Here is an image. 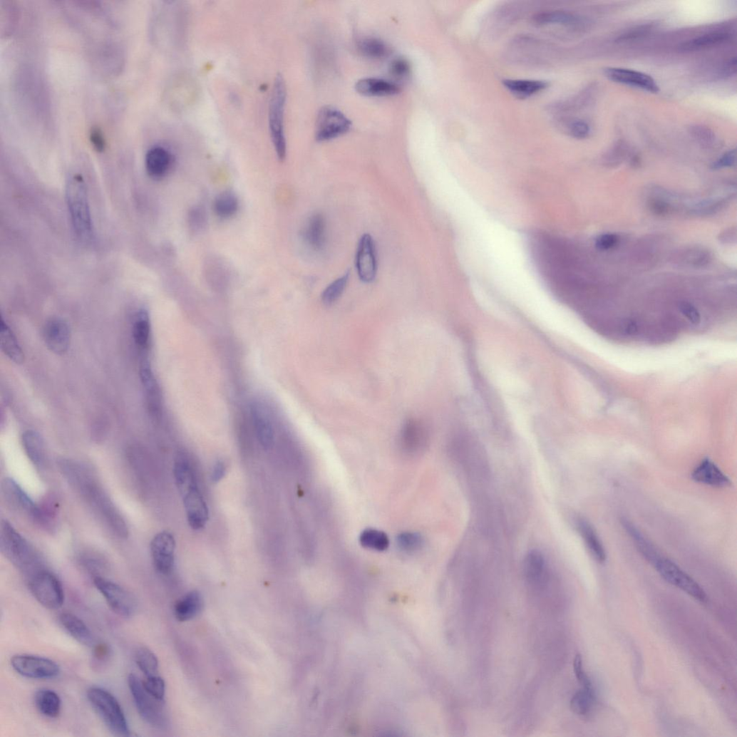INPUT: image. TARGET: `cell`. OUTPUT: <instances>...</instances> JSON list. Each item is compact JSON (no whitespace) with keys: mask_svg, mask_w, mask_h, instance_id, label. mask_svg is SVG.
Segmentation results:
<instances>
[{"mask_svg":"<svg viewBox=\"0 0 737 737\" xmlns=\"http://www.w3.org/2000/svg\"><path fill=\"white\" fill-rule=\"evenodd\" d=\"M60 468L69 484L100 513L112 530L120 537L128 535L127 525L114 503L103 490L92 472L76 462H61Z\"/></svg>","mask_w":737,"mask_h":737,"instance_id":"1","label":"cell"},{"mask_svg":"<svg viewBox=\"0 0 737 737\" xmlns=\"http://www.w3.org/2000/svg\"><path fill=\"white\" fill-rule=\"evenodd\" d=\"M66 197L72 227L83 244L94 239V230L87 186L81 175L70 177L66 182Z\"/></svg>","mask_w":737,"mask_h":737,"instance_id":"2","label":"cell"},{"mask_svg":"<svg viewBox=\"0 0 737 737\" xmlns=\"http://www.w3.org/2000/svg\"><path fill=\"white\" fill-rule=\"evenodd\" d=\"M174 473L188 523L193 530H200L205 527L208 521L209 512L193 470L187 461L180 459L175 464Z\"/></svg>","mask_w":737,"mask_h":737,"instance_id":"3","label":"cell"},{"mask_svg":"<svg viewBox=\"0 0 737 737\" xmlns=\"http://www.w3.org/2000/svg\"><path fill=\"white\" fill-rule=\"evenodd\" d=\"M0 550L14 566L31 577L42 570L33 547L6 520L0 527Z\"/></svg>","mask_w":737,"mask_h":737,"instance_id":"4","label":"cell"},{"mask_svg":"<svg viewBox=\"0 0 737 737\" xmlns=\"http://www.w3.org/2000/svg\"><path fill=\"white\" fill-rule=\"evenodd\" d=\"M89 702L100 715L108 729L115 736H129L127 718L116 698L109 691L98 687L87 693Z\"/></svg>","mask_w":737,"mask_h":737,"instance_id":"5","label":"cell"},{"mask_svg":"<svg viewBox=\"0 0 737 737\" xmlns=\"http://www.w3.org/2000/svg\"><path fill=\"white\" fill-rule=\"evenodd\" d=\"M128 684L140 717L155 728L166 729L170 725V719L164 701H160L147 692L143 682L134 674L128 676Z\"/></svg>","mask_w":737,"mask_h":737,"instance_id":"6","label":"cell"},{"mask_svg":"<svg viewBox=\"0 0 737 737\" xmlns=\"http://www.w3.org/2000/svg\"><path fill=\"white\" fill-rule=\"evenodd\" d=\"M286 100V85L283 78L279 75L274 81L269 100V126L271 138L279 160H284L287 155V142L284 128Z\"/></svg>","mask_w":737,"mask_h":737,"instance_id":"7","label":"cell"},{"mask_svg":"<svg viewBox=\"0 0 737 737\" xmlns=\"http://www.w3.org/2000/svg\"><path fill=\"white\" fill-rule=\"evenodd\" d=\"M651 565L666 582L701 603L707 602L708 597L704 589L674 562L659 555Z\"/></svg>","mask_w":737,"mask_h":737,"instance_id":"8","label":"cell"},{"mask_svg":"<svg viewBox=\"0 0 737 737\" xmlns=\"http://www.w3.org/2000/svg\"><path fill=\"white\" fill-rule=\"evenodd\" d=\"M31 592L36 601L48 609L61 608L64 603V592L61 582L49 571L41 570L31 577Z\"/></svg>","mask_w":737,"mask_h":737,"instance_id":"9","label":"cell"},{"mask_svg":"<svg viewBox=\"0 0 737 737\" xmlns=\"http://www.w3.org/2000/svg\"><path fill=\"white\" fill-rule=\"evenodd\" d=\"M11 664L17 674L31 679H51L60 673V668L54 661L36 655H14Z\"/></svg>","mask_w":737,"mask_h":737,"instance_id":"10","label":"cell"},{"mask_svg":"<svg viewBox=\"0 0 737 737\" xmlns=\"http://www.w3.org/2000/svg\"><path fill=\"white\" fill-rule=\"evenodd\" d=\"M94 584L115 614L124 618L134 614L135 601L123 587L100 576L94 578Z\"/></svg>","mask_w":737,"mask_h":737,"instance_id":"11","label":"cell"},{"mask_svg":"<svg viewBox=\"0 0 737 737\" xmlns=\"http://www.w3.org/2000/svg\"><path fill=\"white\" fill-rule=\"evenodd\" d=\"M351 125V120L339 110L332 106H324L317 115L316 138L319 142L333 140L346 133Z\"/></svg>","mask_w":737,"mask_h":737,"instance_id":"12","label":"cell"},{"mask_svg":"<svg viewBox=\"0 0 737 737\" xmlns=\"http://www.w3.org/2000/svg\"><path fill=\"white\" fill-rule=\"evenodd\" d=\"M510 46L512 58L526 63H546L558 52L545 42L527 37L515 39Z\"/></svg>","mask_w":737,"mask_h":737,"instance_id":"13","label":"cell"},{"mask_svg":"<svg viewBox=\"0 0 737 737\" xmlns=\"http://www.w3.org/2000/svg\"><path fill=\"white\" fill-rule=\"evenodd\" d=\"M356 268L359 278L364 282H371L376 277L378 259L376 244L371 235H364L359 241Z\"/></svg>","mask_w":737,"mask_h":737,"instance_id":"14","label":"cell"},{"mask_svg":"<svg viewBox=\"0 0 737 737\" xmlns=\"http://www.w3.org/2000/svg\"><path fill=\"white\" fill-rule=\"evenodd\" d=\"M176 543L172 534L163 532L151 543V554L156 570L163 574H170L175 565Z\"/></svg>","mask_w":737,"mask_h":737,"instance_id":"15","label":"cell"},{"mask_svg":"<svg viewBox=\"0 0 737 737\" xmlns=\"http://www.w3.org/2000/svg\"><path fill=\"white\" fill-rule=\"evenodd\" d=\"M606 77L610 81L624 85L640 88L652 93L659 91L655 81L641 71L624 68L609 67L604 70Z\"/></svg>","mask_w":737,"mask_h":737,"instance_id":"16","label":"cell"},{"mask_svg":"<svg viewBox=\"0 0 737 737\" xmlns=\"http://www.w3.org/2000/svg\"><path fill=\"white\" fill-rule=\"evenodd\" d=\"M43 337L50 351L58 355L63 354L70 346V328L64 320L53 318L44 326Z\"/></svg>","mask_w":737,"mask_h":737,"instance_id":"17","label":"cell"},{"mask_svg":"<svg viewBox=\"0 0 737 737\" xmlns=\"http://www.w3.org/2000/svg\"><path fill=\"white\" fill-rule=\"evenodd\" d=\"M694 481L713 488H726L731 485L730 479L709 458H705L691 473Z\"/></svg>","mask_w":737,"mask_h":737,"instance_id":"18","label":"cell"},{"mask_svg":"<svg viewBox=\"0 0 737 737\" xmlns=\"http://www.w3.org/2000/svg\"><path fill=\"white\" fill-rule=\"evenodd\" d=\"M173 163L172 155L163 146L153 147L145 155V164L147 173L156 180L166 176Z\"/></svg>","mask_w":737,"mask_h":737,"instance_id":"19","label":"cell"},{"mask_svg":"<svg viewBox=\"0 0 737 737\" xmlns=\"http://www.w3.org/2000/svg\"><path fill=\"white\" fill-rule=\"evenodd\" d=\"M532 24L538 28L559 27L577 29L583 24L582 19L574 14L563 11H550L537 14Z\"/></svg>","mask_w":737,"mask_h":737,"instance_id":"20","label":"cell"},{"mask_svg":"<svg viewBox=\"0 0 737 737\" xmlns=\"http://www.w3.org/2000/svg\"><path fill=\"white\" fill-rule=\"evenodd\" d=\"M576 528L589 553L598 562L604 563L607 559V552L593 525L583 518H578Z\"/></svg>","mask_w":737,"mask_h":737,"instance_id":"21","label":"cell"},{"mask_svg":"<svg viewBox=\"0 0 737 737\" xmlns=\"http://www.w3.org/2000/svg\"><path fill=\"white\" fill-rule=\"evenodd\" d=\"M2 490L7 502L14 508L28 514L32 518L37 504L14 480L6 479Z\"/></svg>","mask_w":737,"mask_h":737,"instance_id":"22","label":"cell"},{"mask_svg":"<svg viewBox=\"0 0 737 737\" xmlns=\"http://www.w3.org/2000/svg\"><path fill=\"white\" fill-rule=\"evenodd\" d=\"M251 412L259 444L265 450H269L273 446L274 438L269 417L266 410L258 403L252 406Z\"/></svg>","mask_w":737,"mask_h":737,"instance_id":"23","label":"cell"},{"mask_svg":"<svg viewBox=\"0 0 737 737\" xmlns=\"http://www.w3.org/2000/svg\"><path fill=\"white\" fill-rule=\"evenodd\" d=\"M358 93L366 97H388L398 94L400 87L391 81L366 78L358 81L355 85Z\"/></svg>","mask_w":737,"mask_h":737,"instance_id":"24","label":"cell"},{"mask_svg":"<svg viewBox=\"0 0 737 737\" xmlns=\"http://www.w3.org/2000/svg\"><path fill=\"white\" fill-rule=\"evenodd\" d=\"M306 244L315 252H321L326 244V223L321 214L313 215L304 232Z\"/></svg>","mask_w":737,"mask_h":737,"instance_id":"25","label":"cell"},{"mask_svg":"<svg viewBox=\"0 0 737 737\" xmlns=\"http://www.w3.org/2000/svg\"><path fill=\"white\" fill-rule=\"evenodd\" d=\"M59 620L64 629L76 641L88 646L94 644L91 631L79 617L70 613H63Z\"/></svg>","mask_w":737,"mask_h":737,"instance_id":"26","label":"cell"},{"mask_svg":"<svg viewBox=\"0 0 737 737\" xmlns=\"http://www.w3.org/2000/svg\"><path fill=\"white\" fill-rule=\"evenodd\" d=\"M24 449L31 463L41 469L46 463V450L41 435L35 431H26L22 436Z\"/></svg>","mask_w":737,"mask_h":737,"instance_id":"27","label":"cell"},{"mask_svg":"<svg viewBox=\"0 0 737 737\" xmlns=\"http://www.w3.org/2000/svg\"><path fill=\"white\" fill-rule=\"evenodd\" d=\"M203 606L202 595L198 592H191L176 603L174 609L175 616L182 622L192 620L202 612Z\"/></svg>","mask_w":737,"mask_h":737,"instance_id":"28","label":"cell"},{"mask_svg":"<svg viewBox=\"0 0 737 737\" xmlns=\"http://www.w3.org/2000/svg\"><path fill=\"white\" fill-rule=\"evenodd\" d=\"M503 86L515 98H529L548 87V83L541 81L512 80L502 81Z\"/></svg>","mask_w":737,"mask_h":737,"instance_id":"29","label":"cell"},{"mask_svg":"<svg viewBox=\"0 0 737 737\" xmlns=\"http://www.w3.org/2000/svg\"><path fill=\"white\" fill-rule=\"evenodd\" d=\"M0 341H1L3 351L11 361L16 364L24 362V351L13 331L3 317L1 321H0Z\"/></svg>","mask_w":737,"mask_h":737,"instance_id":"30","label":"cell"},{"mask_svg":"<svg viewBox=\"0 0 737 737\" xmlns=\"http://www.w3.org/2000/svg\"><path fill=\"white\" fill-rule=\"evenodd\" d=\"M35 704L38 711L46 717L54 718L61 713V700L54 691L38 690L35 695Z\"/></svg>","mask_w":737,"mask_h":737,"instance_id":"31","label":"cell"},{"mask_svg":"<svg viewBox=\"0 0 737 737\" xmlns=\"http://www.w3.org/2000/svg\"><path fill=\"white\" fill-rule=\"evenodd\" d=\"M151 335V323L149 313L141 309L135 315L133 326V337L135 345L140 350H145L149 346Z\"/></svg>","mask_w":737,"mask_h":737,"instance_id":"32","label":"cell"},{"mask_svg":"<svg viewBox=\"0 0 737 737\" xmlns=\"http://www.w3.org/2000/svg\"><path fill=\"white\" fill-rule=\"evenodd\" d=\"M140 378L148 397L150 406L156 409L159 403V390L157 381L152 371L150 361L142 359L140 364Z\"/></svg>","mask_w":737,"mask_h":737,"instance_id":"33","label":"cell"},{"mask_svg":"<svg viewBox=\"0 0 737 737\" xmlns=\"http://www.w3.org/2000/svg\"><path fill=\"white\" fill-rule=\"evenodd\" d=\"M425 437V428L418 421H408L403 429V444L407 449L418 450L422 445Z\"/></svg>","mask_w":737,"mask_h":737,"instance_id":"34","label":"cell"},{"mask_svg":"<svg viewBox=\"0 0 737 737\" xmlns=\"http://www.w3.org/2000/svg\"><path fill=\"white\" fill-rule=\"evenodd\" d=\"M595 701L596 696L594 689L582 687L572 698L570 708L577 715L586 716L592 710Z\"/></svg>","mask_w":737,"mask_h":737,"instance_id":"35","label":"cell"},{"mask_svg":"<svg viewBox=\"0 0 737 737\" xmlns=\"http://www.w3.org/2000/svg\"><path fill=\"white\" fill-rule=\"evenodd\" d=\"M135 660L138 669L145 677L158 676L159 661L150 649L143 646L138 648L135 651Z\"/></svg>","mask_w":737,"mask_h":737,"instance_id":"36","label":"cell"},{"mask_svg":"<svg viewBox=\"0 0 737 737\" xmlns=\"http://www.w3.org/2000/svg\"><path fill=\"white\" fill-rule=\"evenodd\" d=\"M729 34L725 32H714L690 40L681 46L684 51H699L726 41Z\"/></svg>","mask_w":737,"mask_h":737,"instance_id":"37","label":"cell"},{"mask_svg":"<svg viewBox=\"0 0 737 737\" xmlns=\"http://www.w3.org/2000/svg\"><path fill=\"white\" fill-rule=\"evenodd\" d=\"M239 209V200L232 192H226L220 194L215 200L213 210L221 218H230L234 215Z\"/></svg>","mask_w":737,"mask_h":737,"instance_id":"38","label":"cell"},{"mask_svg":"<svg viewBox=\"0 0 737 737\" xmlns=\"http://www.w3.org/2000/svg\"><path fill=\"white\" fill-rule=\"evenodd\" d=\"M546 567L544 555L537 550L528 553L525 560V573L528 580L538 581L543 575Z\"/></svg>","mask_w":737,"mask_h":737,"instance_id":"39","label":"cell"},{"mask_svg":"<svg viewBox=\"0 0 737 737\" xmlns=\"http://www.w3.org/2000/svg\"><path fill=\"white\" fill-rule=\"evenodd\" d=\"M360 53L368 58H382L390 52L389 47L383 41L376 38H365L358 44Z\"/></svg>","mask_w":737,"mask_h":737,"instance_id":"40","label":"cell"},{"mask_svg":"<svg viewBox=\"0 0 737 737\" xmlns=\"http://www.w3.org/2000/svg\"><path fill=\"white\" fill-rule=\"evenodd\" d=\"M361 544L368 549L378 551H384L389 546V540L387 535L381 532L368 530L362 532L360 537Z\"/></svg>","mask_w":737,"mask_h":737,"instance_id":"41","label":"cell"},{"mask_svg":"<svg viewBox=\"0 0 737 737\" xmlns=\"http://www.w3.org/2000/svg\"><path fill=\"white\" fill-rule=\"evenodd\" d=\"M349 276V272L346 273L326 288L322 293V302L324 304L331 305L340 298L346 287Z\"/></svg>","mask_w":737,"mask_h":737,"instance_id":"42","label":"cell"},{"mask_svg":"<svg viewBox=\"0 0 737 737\" xmlns=\"http://www.w3.org/2000/svg\"><path fill=\"white\" fill-rule=\"evenodd\" d=\"M558 123H562V127L565 128L566 132L573 138L577 139H584L588 137L589 133H591V128L589 125L582 120H568L565 118H560Z\"/></svg>","mask_w":737,"mask_h":737,"instance_id":"43","label":"cell"},{"mask_svg":"<svg viewBox=\"0 0 737 737\" xmlns=\"http://www.w3.org/2000/svg\"><path fill=\"white\" fill-rule=\"evenodd\" d=\"M143 682L144 689L155 698L164 701L165 696V682L159 676L146 677Z\"/></svg>","mask_w":737,"mask_h":737,"instance_id":"44","label":"cell"},{"mask_svg":"<svg viewBox=\"0 0 737 737\" xmlns=\"http://www.w3.org/2000/svg\"><path fill=\"white\" fill-rule=\"evenodd\" d=\"M411 64L409 61L403 57L393 59L389 66L391 75L397 79H405L411 73Z\"/></svg>","mask_w":737,"mask_h":737,"instance_id":"45","label":"cell"},{"mask_svg":"<svg viewBox=\"0 0 737 737\" xmlns=\"http://www.w3.org/2000/svg\"><path fill=\"white\" fill-rule=\"evenodd\" d=\"M399 547L406 552H414L423 544L421 537L416 534L406 533L401 535L398 539Z\"/></svg>","mask_w":737,"mask_h":737,"instance_id":"46","label":"cell"},{"mask_svg":"<svg viewBox=\"0 0 737 737\" xmlns=\"http://www.w3.org/2000/svg\"><path fill=\"white\" fill-rule=\"evenodd\" d=\"M574 673L579 683L583 688H593L591 680L588 678L583 669L582 658L580 654H577L573 662Z\"/></svg>","mask_w":737,"mask_h":737,"instance_id":"47","label":"cell"},{"mask_svg":"<svg viewBox=\"0 0 737 737\" xmlns=\"http://www.w3.org/2000/svg\"><path fill=\"white\" fill-rule=\"evenodd\" d=\"M189 216V222L192 229L198 231L204 227L206 223V215L202 209L194 208Z\"/></svg>","mask_w":737,"mask_h":737,"instance_id":"48","label":"cell"},{"mask_svg":"<svg viewBox=\"0 0 737 737\" xmlns=\"http://www.w3.org/2000/svg\"><path fill=\"white\" fill-rule=\"evenodd\" d=\"M691 134L703 143H710L714 140L715 134L708 128L703 125H695L691 127Z\"/></svg>","mask_w":737,"mask_h":737,"instance_id":"49","label":"cell"},{"mask_svg":"<svg viewBox=\"0 0 737 737\" xmlns=\"http://www.w3.org/2000/svg\"><path fill=\"white\" fill-rule=\"evenodd\" d=\"M619 242V237L615 234H607L600 236L597 242L596 247L599 250L607 251L614 248Z\"/></svg>","mask_w":737,"mask_h":737,"instance_id":"50","label":"cell"},{"mask_svg":"<svg viewBox=\"0 0 737 737\" xmlns=\"http://www.w3.org/2000/svg\"><path fill=\"white\" fill-rule=\"evenodd\" d=\"M90 138L94 148L98 152H103L106 145L105 139L104 138L102 130L98 127H93L91 129Z\"/></svg>","mask_w":737,"mask_h":737,"instance_id":"51","label":"cell"},{"mask_svg":"<svg viewBox=\"0 0 737 737\" xmlns=\"http://www.w3.org/2000/svg\"><path fill=\"white\" fill-rule=\"evenodd\" d=\"M680 310L693 324H697L700 323L701 316L694 306L688 303H682L680 305Z\"/></svg>","mask_w":737,"mask_h":737,"instance_id":"52","label":"cell"},{"mask_svg":"<svg viewBox=\"0 0 737 737\" xmlns=\"http://www.w3.org/2000/svg\"><path fill=\"white\" fill-rule=\"evenodd\" d=\"M736 163V151L731 150L725 154L721 159L716 162L712 168L714 170H719L724 168L733 167Z\"/></svg>","mask_w":737,"mask_h":737,"instance_id":"53","label":"cell"},{"mask_svg":"<svg viewBox=\"0 0 737 737\" xmlns=\"http://www.w3.org/2000/svg\"><path fill=\"white\" fill-rule=\"evenodd\" d=\"M649 29H650V26H639V27H638L636 29H631L629 31H627V33H625L624 34L620 36L617 38V41L622 42V41H627L629 40H632V39L637 38L640 37L641 36H643L644 34H645Z\"/></svg>","mask_w":737,"mask_h":737,"instance_id":"54","label":"cell"},{"mask_svg":"<svg viewBox=\"0 0 737 737\" xmlns=\"http://www.w3.org/2000/svg\"><path fill=\"white\" fill-rule=\"evenodd\" d=\"M227 468L225 464L222 461L216 462L211 473L212 482L214 483L220 482L225 478Z\"/></svg>","mask_w":737,"mask_h":737,"instance_id":"55","label":"cell"},{"mask_svg":"<svg viewBox=\"0 0 737 737\" xmlns=\"http://www.w3.org/2000/svg\"><path fill=\"white\" fill-rule=\"evenodd\" d=\"M109 647L105 644H98L95 648V656L104 659L109 654Z\"/></svg>","mask_w":737,"mask_h":737,"instance_id":"56","label":"cell"},{"mask_svg":"<svg viewBox=\"0 0 737 737\" xmlns=\"http://www.w3.org/2000/svg\"><path fill=\"white\" fill-rule=\"evenodd\" d=\"M736 71V59L733 58L729 60L723 68V76H731Z\"/></svg>","mask_w":737,"mask_h":737,"instance_id":"57","label":"cell"}]
</instances>
